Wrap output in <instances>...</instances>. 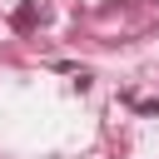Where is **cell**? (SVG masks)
Listing matches in <instances>:
<instances>
[{"mask_svg": "<svg viewBox=\"0 0 159 159\" xmlns=\"http://www.w3.org/2000/svg\"><path fill=\"white\" fill-rule=\"evenodd\" d=\"M30 25H35V5H20L15 10V30H30Z\"/></svg>", "mask_w": 159, "mask_h": 159, "instance_id": "6da1fadb", "label": "cell"}]
</instances>
